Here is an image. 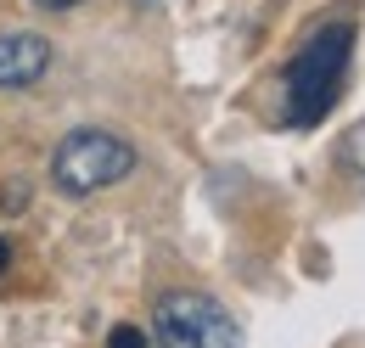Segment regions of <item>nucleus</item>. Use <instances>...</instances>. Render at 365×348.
Here are the masks:
<instances>
[{"label": "nucleus", "mask_w": 365, "mask_h": 348, "mask_svg": "<svg viewBox=\"0 0 365 348\" xmlns=\"http://www.w3.org/2000/svg\"><path fill=\"white\" fill-rule=\"evenodd\" d=\"M34 6H46V11H73V6H85V0H34Z\"/></svg>", "instance_id": "6"}, {"label": "nucleus", "mask_w": 365, "mask_h": 348, "mask_svg": "<svg viewBox=\"0 0 365 348\" xmlns=\"http://www.w3.org/2000/svg\"><path fill=\"white\" fill-rule=\"evenodd\" d=\"M6 264H11V247H6V236H0V275H6Z\"/></svg>", "instance_id": "7"}, {"label": "nucleus", "mask_w": 365, "mask_h": 348, "mask_svg": "<svg viewBox=\"0 0 365 348\" xmlns=\"http://www.w3.org/2000/svg\"><path fill=\"white\" fill-rule=\"evenodd\" d=\"M349 56H354V23H320L298 56L287 62V124L315 130L320 118L337 107L349 85Z\"/></svg>", "instance_id": "1"}, {"label": "nucleus", "mask_w": 365, "mask_h": 348, "mask_svg": "<svg viewBox=\"0 0 365 348\" xmlns=\"http://www.w3.org/2000/svg\"><path fill=\"white\" fill-rule=\"evenodd\" d=\"M107 348H152V343H146L140 326H113V332H107Z\"/></svg>", "instance_id": "5"}, {"label": "nucleus", "mask_w": 365, "mask_h": 348, "mask_svg": "<svg viewBox=\"0 0 365 348\" xmlns=\"http://www.w3.org/2000/svg\"><path fill=\"white\" fill-rule=\"evenodd\" d=\"M51 73V40L40 34H0V90H29Z\"/></svg>", "instance_id": "4"}, {"label": "nucleus", "mask_w": 365, "mask_h": 348, "mask_svg": "<svg viewBox=\"0 0 365 348\" xmlns=\"http://www.w3.org/2000/svg\"><path fill=\"white\" fill-rule=\"evenodd\" d=\"M152 343L158 348H242V326L208 292H163L152 309Z\"/></svg>", "instance_id": "3"}, {"label": "nucleus", "mask_w": 365, "mask_h": 348, "mask_svg": "<svg viewBox=\"0 0 365 348\" xmlns=\"http://www.w3.org/2000/svg\"><path fill=\"white\" fill-rule=\"evenodd\" d=\"M135 174V146L113 130H73L51 152V180L62 197H96Z\"/></svg>", "instance_id": "2"}]
</instances>
